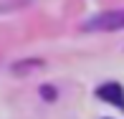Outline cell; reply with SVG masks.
Here are the masks:
<instances>
[{
	"label": "cell",
	"mask_w": 124,
	"mask_h": 119,
	"mask_svg": "<svg viewBox=\"0 0 124 119\" xmlns=\"http://www.w3.org/2000/svg\"><path fill=\"white\" fill-rule=\"evenodd\" d=\"M86 31H119L122 28V10H104L86 20Z\"/></svg>",
	"instance_id": "1"
},
{
	"label": "cell",
	"mask_w": 124,
	"mask_h": 119,
	"mask_svg": "<svg viewBox=\"0 0 124 119\" xmlns=\"http://www.w3.org/2000/svg\"><path fill=\"white\" fill-rule=\"evenodd\" d=\"M96 94H99L104 101H109V104L122 106V86H119V84H104Z\"/></svg>",
	"instance_id": "2"
}]
</instances>
